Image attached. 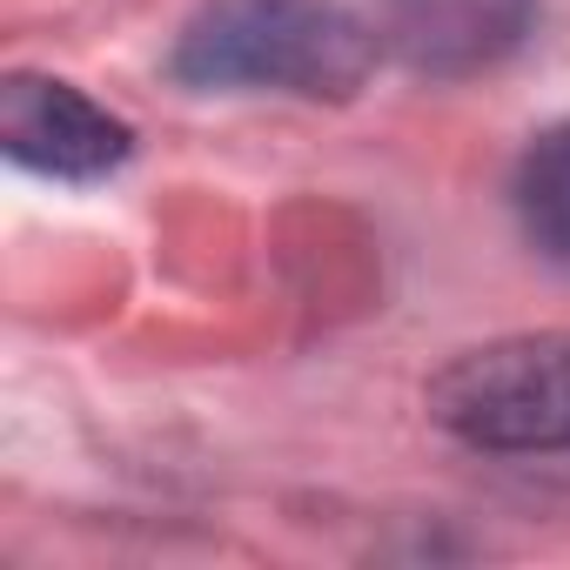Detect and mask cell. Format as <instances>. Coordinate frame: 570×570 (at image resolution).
<instances>
[{
    "label": "cell",
    "mask_w": 570,
    "mask_h": 570,
    "mask_svg": "<svg viewBox=\"0 0 570 570\" xmlns=\"http://www.w3.org/2000/svg\"><path fill=\"white\" fill-rule=\"evenodd\" d=\"M376 28L343 0H215L181 35L175 81L188 88H282L303 101H350L376 68Z\"/></svg>",
    "instance_id": "6da1fadb"
},
{
    "label": "cell",
    "mask_w": 570,
    "mask_h": 570,
    "mask_svg": "<svg viewBox=\"0 0 570 570\" xmlns=\"http://www.w3.org/2000/svg\"><path fill=\"white\" fill-rule=\"evenodd\" d=\"M423 403L470 450H497V456L570 450V330L463 350L430 376Z\"/></svg>",
    "instance_id": "7a4b0ae2"
},
{
    "label": "cell",
    "mask_w": 570,
    "mask_h": 570,
    "mask_svg": "<svg viewBox=\"0 0 570 570\" xmlns=\"http://www.w3.org/2000/svg\"><path fill=\"white\" fill-rule=\"evenodd\" d=\"M0 148L55 181H101L135 155V128L68 81L8 75L0 81Z\"/></svg>",
    "instance_id": "3957f363"
},
{
    "label": "cell",
    "mask_w": 570,
    "mask_h": 570,
    "mask_svg": "<svg viewBox=\"0 0 570 570\" xmlns=\"http://www.w3.org/2000/svg\"><path fill=\"white\" fill-rule=\"evenodd\" d=\"M537 28V0H383V48L430 81L510 61Z\"/></svg>",
    "instance_id": "277c9868"
},
{
    "label": "cell",
    "mask_w": 570,
    "mask_h": 570,
    "mask_svg": "<svg viewBox=\"0 0 570 570\" xmlns=\"http://www.w3.org/2000/svg\"><path fill=\"white\" fill-rule=\"evenodd\" d=\"M510 202H517L523 242H530L543 262L570 268V121L543 128V135L523 148L517 181H510Z\"/></svg>",
    "instance_id": "5b68a950"
}]
</instances>
